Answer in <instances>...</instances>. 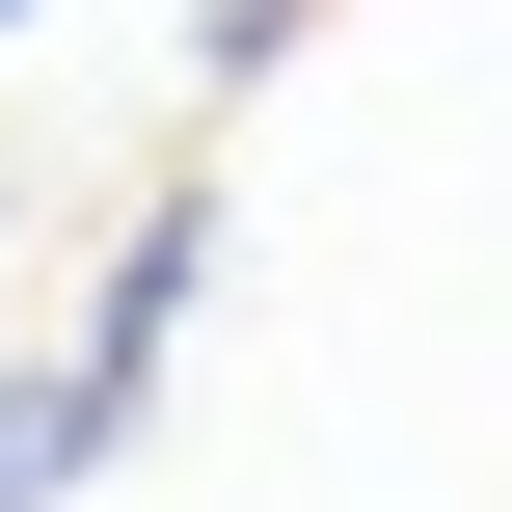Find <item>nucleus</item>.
<instances>
[{"label": "nucleus", "mask_w": 512, "mask_h": 512, "mask_svg": "<svg viewBox=\"0 0 512 512\" xmlns=\"http://www.w3.org/2000/svg\"><path fill=\"white\" fill-rule=\"evenodd\" d=\"M27 27H54V0H0V54H27Z\"/></svg>", "instance_id": "nucleus-1"}]
</instances>
